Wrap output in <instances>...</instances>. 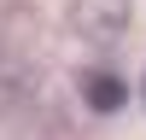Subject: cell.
Masks as SVG:
<instances>
[{
    "mask_svg": "<svg viewBox=\"0 0 146 140\" xmlns=\"http://www.w3.org/2000/svg\"><path fill=\"white\" fill-rule=\"evenodd\" d=\"M82 99H88L94 111H117V105L129 99V88H123V76H111V70H88V76H82Z\"/></svg>",
    "mask_w": 146,
    "mask_h": 140,
    "instance_id": "cell-1",
    "label": "cell"
}]
</instances>
